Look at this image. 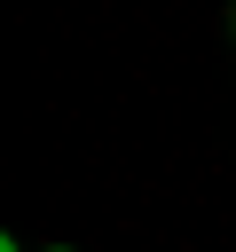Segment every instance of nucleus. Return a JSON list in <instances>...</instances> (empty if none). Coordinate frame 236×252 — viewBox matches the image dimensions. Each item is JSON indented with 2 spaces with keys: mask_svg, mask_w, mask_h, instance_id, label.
Here are the masks:
<instances>
[{
  "mask_svg": "<svg viewBox=\"0 0 236 252\" xmlns=\"http://www.w3.org/2000/svg\"><path fill=\"white\" fill-rule=\"evenodd\" d=\"M47 252H71V244H47Z\"/></svg>",
  "mask_w": 236,
  "mask_h": 252,
  "instance_id": "obj_1",
  "label": "nucleus"
}]
</instances>
